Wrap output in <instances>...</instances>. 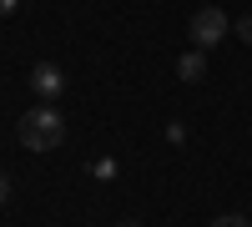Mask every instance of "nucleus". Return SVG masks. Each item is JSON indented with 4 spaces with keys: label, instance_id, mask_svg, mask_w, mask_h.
<instances>
[{
    "label": "nucleus",
    "instance_id": "39448f33",
    "mask_svg": "<svg viewBox=\"0 0 252 227\" xmlns=\"http://www.w3.org/2000/svg\"><path fill=\"white\" fill-rule=\"evenodd\" d=\"M91 177H101V182H111V177H116V162H111V157H101V162H91Z\"/></svg>",
    "mask_w": 252,
    "mask_h": 227
},
{
    "label": "nucleus",
    "instance_id": "1a4fd4ad",
    "mask_svg": "<svg viewBox=\"0 0 252 227\" xmlns=\"http://www.w3.org/2000/svg\"><path fill=\"white\" fill-rule=\"evenodd\" d=\"M15 5H20V0H0V15H10V10H15Z\"/></svg>",
    "mask_w": 252,
    "mask_h": 227
},
{
    "label": "nucleus",
    "instance_id": "7ed1b4c3",
    "mask_svg": "<svg viewBox=\"0 0 252 227\" xmlns=\"http://www.w3.org/2000/svg\"><path fill=\"white\" fill-rule=\"evenodd\" d=\"M31 91H35L40 101H56L61 91H66V76H61V66H51V61L31 66Z\"/></svg>",
    "mask_w": 252,
    "mask_h": 227
},
{
    "label": "nucleus",
    "instance_id": "20e7f679",
    "mask_svg": "<svg viewBox=\"0 0 252 227\" xmlns=\"http://www.w3.org/2000/svg\"><path fill=\"white\" fill-rule=\"evenodd\" d=\"M177 76L187 81V86H197V81L207 76V51H197V46L182 51V56H177Z\"/></svg>",
    "mask_w": 252,
    "mask_h": 227
},
{
    "label": "nucleus",
    "instance_id": "f03ea898",
    "mask_svg": "<svg viewBox=\"0 0 252 227\" xmlns=\"http://www.w3.org/2000/svg\"><path fill=\"white\" fill-rule=\"evenodd\" d=\"M232 31V20L222 15V5H202L197 15H192V26H187V35H192V46L197 51H212V46H222V35Z\"/></svg>",
    "mask_w": 252,
    "mask_h": 227
},
{
    "label": "nucleus",
    "instance_id": "9d476101",
    "mask_svg": "<svg viewBox=\"0 0 252 227\" xmlns=\"http://www.w3.org/2000/svg\"><path fill=\"white\" fill-rule=\"evenodd\" d=\"M121 227H141V222H121Z\"/></svg>",
    "mask_w": 252,
    "mask_h": 227
},
{
    "label": "nucleus",
    "instance_id": "423d86ee",
    "mask_svg": "<svg viewBox=\"0 0 252 227\" xmlns=\"http://www.w3.org/2000/svg\"><path fill=\"white\" fill-rule=\"evenodd\" d=\"M212 227H252V222H247V217H242V212H227V217H217V222H212Z\"/></svg>",
    "mask_w": 252,
    "mask_h": 227
},
{
    "label": "nucleus",
    "instance_id": "6e6552de",
    "mask_svg": "<svg viewBox=\"0 0 252 227\" xmlns=\"http://www.w3.org/2000/svg\"><path fill=\"white\" fill-rule=\"evenodd\" d=\"M5 197H10V177L0 172V202H5Z\"/></svg>",
    "mask_w": 252,
    "mask_h": 227
},
{
    "label": "nucleus",
    "instance_id": "0eeeda50",
    "mask_svg": "<svg viewBox=\"0 0 252 227\" xmlns=\"http://www.w3.org/2000/svg\"><path fill=\"white\" fill-rule=\"evenodd\" d=\"M237 35H242L247 46H252V15H242V20H237Z\"/></svg>",
    "mask_w": 252,
    "mask_h": 227
},
{
    "label": "nucleus",
    "instance_id": "f257e3e1",
    "mask_svg": "<svg viewBox=\"0 0 252 227\" xmlns=\"http://www.w3.org/2000/svg\"><path fill=\"white\" fill-rule=\"evenodd\" d=\"M15 136H20V147H26V152H56L61 141H66V116H61L51 101H40V106L20 111Z\"/></svg>",
    "mask_w": 252,
    "mask_h": 227
}]
</instances>
